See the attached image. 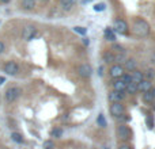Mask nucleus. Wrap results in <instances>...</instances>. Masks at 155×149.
Instances as JSON below:
<instances>
[{
    "instance_id": "obj_14",
    "label": "nucleus",
    "mask_w": 155,
    "mask_h": 149,
    "mask_svg": "<svg viewBox=\"0 0 155 149\" xmlns=\"http://www.w3.org/2000/svg\"><path fill=\"white\" fill-rule=\"evenodd\" d=\"M75 3L76 0H60V5H61V8L64 11H70L75 5Z\"/></svg>"
},
{
    "instance_id": "obj_1",
    "label": "nucleus",
    "mask_w": 155,
    "mask_h": 149,
    "mask_svg": "<svg viewBox=\"0 0 155 149\" xmlns=\"http://www.w3.org/2000/svg\"><path fill=\"white\" fill-rule=\"evenodd\" d=\"M134 33L137 35V37H147L150 34V24L147 23L143 19H136L134 22Z\"/></svg>"
},
{
    "instance_id": "obj_24",
    "label": "nucleus",
    "mask_w": 155,
    "mask_h": 149,
    "mask_svg": "<svg viewBox=\"0 0 155 149\" xmlns=\"http://www.w3.org/2000/svg\"><path fill=\"white\" fill-rule=\"evenodd\" d=\"M74 31H75V33H78V34H82V35H84L86 33H87V30H86L84 27L76 26V27H74Z\"/></svg>"
},
{
    "instance_id": "obj_10",
    "label": "nucleus",
    "mask_w": 155,
    "mask_h": 149,
    "mask_svg": "<svg viewBox=\"0 0 155 149\" xmlns=\"http://www.w3.org/2000/svg\"><path fill=\"white\" fill-rule=\"evenodd\" d=\"M117 134H118L120 138L125 140V138H129V136H131V130H129V128L127 125H121V126H118Z\"/></svg>"
},
{
    "instance_id": "obj_29",
    "label": "nucleus",
    "mask_w": 155,
    "mask_h": 149,
    "mask_svg": "<svg viewBox=\"0 0 155 149\" xmlns=\"http://www.w3.org/2000/svg\"><path fill=\"white\" fill-rule=\"evenodd\" d=\"M44 148H45V149H52V148H53V142H52V141H45Z\"/></svg>"
},
{
    "instance_id": "obj_17",
    "label": "nucleus",
    "mask_w": 155,
    "mask_h": 149,
    "mask_svg": "<svg viewBox=\"0 0 155 149\" xmlns=\"http://www.w3.org/2000/svg\"><path fill=\"white\" fill-rule=\"evenodd\" d=\"M104 35H105V40H107V41H114L116 40V35H114V31H113L112 29H105V31H104Z\"/></svg>"
},
{
    "instance_id": "obj_3",
    "label": "nucleus",
    "mask_w": 155,
    "mask_h": 149,
    "mask_svg": "<svg viewBox=\"0 0 155 149\" xmlns=\"http://www.w3.org/2000/svg\"><path fill=\"white\" fill-rule=\"evenodd\" d=\"M3 71L5 72V74H10V76H15V74L19 72V65L16 64L15 61H8V62H5V65H4V68H3Z\"/></svg>"
},
{
    "instance_id": "obj_28",
    "label": "nucleus",
    "mask_w": 155,
    "mask_h": 149,
    "mask_svg": "<svg viewBox=\"0 0 155 149\" xmlns=\"http://www.w3.org/2000/svg\"><path fill=\"white\" fill-rule=\"evenodd\" d=\"M113 50L118 52V53H125V50L123 49V46H120V45H114L113 46Z\"/></svg>"
},
{
    "instance_id": "obj_27",
    "label": "nucleus",
    "mask_w": 155,
    "mask_h": 149,
    "mask_svg": "<svg viewBox=\"0 0 155 149\" xmlns=\"http://www.w3.org/2000/svg\"><path fill=\"white\" fill-rule=\"evenodd\" d=\"M116 61H120V62H125V53H120L116 56Z\"/></svg>"
},
{
    "instance_id": "obj_8",
    "label": "nucleus",
    "mask_w": 155,
    "mask_h": 149,
    "mask_svg": "<svg viewBox=\"0 0 155 149\" xmlns=\"http://www.w3.org/2000/svg\"><path fill=\"white\" fill-rule=\"evenodd\" d=\"M107 99H109L112 103H121V100L124 99V92H118V91H112L107 95Z\"/></svg>"
},
{
    "instance_id": "obj_9",
    "label": "nucleus",
    "mask_w": 155,
    "mask_h": 149,
    "mask_svg": "<svg viewBox=\"0 0 155 149\" xmlns=\"http://www.w3.org/2000/svg\"><path fill=\"white\" fill-rule=\"evenodd\" d=\"M123 74H124V68L121 65H118V64L112 65V68H110V76L114 77V79H120Z\"/></svg>"
},
{
    "instance_id": "obj_7",
    "label": "nucleus",
    "mask_w": 155,
    "mask_h": 149,
    "mask_svg": "<svg viewBox=\"0 0 155 149\" xmlns=\"http://www.w3.org/2000/svg\"><path fill=\"white\" fill-rule=\"evenodd\" d=\"M78 73H79V76H82V77H90L91 73H93V68H91L88 64H82V65H79V68H78Z\"/></svg>"
},
{
    "instance_id": "obj_2",
    "label": "nucleus",
    "mask_w": 155,
    "mask_h": 149,
    "mask_svg": "<svg viewBox=\"0 0 155 149\" xmlns=\"http://www.w3.org/2000/svg\"><path fill=\"white\" fill-rule=\"evenodd\" d=\"M21 94H22V91H21V88H18V87L8 88V90L5 91V100H7L8 103H12V102H15L16 99L21 96Z\"/></svg>"
},
{
    "instance_id": "obj_32",
    "label": "nucleus",
    "mask_w": 155,
    "mask_h": 149,
    "mask_svg": "<svg viewBox=\"0 0 155 149\" xmlns=\"http://www.w3.org/2000/svg\"><path fill=\"white\" fill-rule=\"evenodd\" d=\"M118 149H132V148L129 147L128 144H121V145H120V148H118Z\"/></svg>"
},
{
    "instance_id": "obj_12",
    "label": "nucleus",
    "mask_w": 155,
    "mask_h": 149,
    "mask_svg": "<svg viewBox=\"0 0 155 149\" xmlns=\"http://www.w3.org/2000/svg\"><path fill=\"white\" fill-rule=\"evenodd\" d=\"M137 88H139V91H142V92H148V91H151V88H153V84H151L150 80H143V81H140L139 84H137Z\"/></svg>"
},
{
    "instance_id": "obj_22",
    "label": "nucleus",
    "mask_w": 155,
    "mask_h": 149,
    "mask_svg": "<svg viewBox=\"0 0 155 149\" xmlns=\"http://www.w3.org/2000/svg\"><path fill=\"white\" fill-rule=\"evenodd\" d=\"M154 99L155 98L153 96L151 91H148V92H144V95H143V100H144V102H153Z\"/></svg>"
},
{
    "instance_id": "obj_30",
    "label": "nucleus",
    "mask_w": 155,
    "mask_h": 149,
    "mask_svg": "<svg viewBox=\"0 0 155 149\" xmlns=\"http://www.w3.org/2000/svg\"><path fill=\"white\" fill-rule=\"evenodd\" d=\"M146 74H147L148 79H153V77L155 76V72H154V69H148V71H147V73H146Z\"/></svg>"
},
{
    "instance_id": "obj_6",
    "label": "nucleus",
    "mask_w": 155,
    "mask_h": 149,
    "mask_svg": "<svg viewBox=\"0 0 155 149\" xmlns=\"http://www.w3.org/2000/svg\"><path fill=\"white\" fill-rule=\"evenodd\" d=\"M124 111H125V109H124V106L121 103H112V106H110V114L113 117L120 118L124 114Z\"/></svg>"
},
{
    "instance_id": "obj_20",
    "label": "nucleus",
    "mask_w": 155,
    "mask_h": 149,
    "mask_svg": "<svg viewBox=\"0 0 155 149\" xmlns=\"http://www.w3.org/2000/svg\"><path fill=\"white\" fill-rule=\"evenodd\" d=\"M11 138H12V141L18 142V144H22V142H23V136H22L21 133H16V132L11 134Z\"/></svg>"
},
{
    "instance_id": "obj_33",
    "label": "nucleus",
    "mask_w": 155,
    "mask_h": 149,
    "mask_svg": "<svg viewBox=\"0 0 155 149\" xmlns=\"http://www.w3.org/2000/svg\"><path fill=\"white\" fill-rule=\"evenodd\" d=\"M5 81V79H4V77H3V76H0V84H3V83H4Z\"/></svg>"
},
{
    "instance_id": "obj_23",
    "label": "nucleus",
    "mask_w": 155,
    "mask_h": 149,
    "mask_svg": "<svg viewBox=\"0 0 155 149\" xmlns=\"http://www.w3.org/2000/svg\"><path fill=\"white\" fill-rule=\"evenodd\" d=\"M105 8H106V5H105L104 3H98V4L94 5V10H95L97 12H101V11H105Z\"/></svg>"
},
{
    "instance_id": "obj_18",
    "label": "nucleus",
    "mask_w": 155,
    "mask_h": 149,
    "mask_svg": "<svg viewBox=\"0 0 155 149\" xmlns=\"http://www.w3.org/2000/svg\"><path fill=\"white\" fill-rule=\"evenodd\" d=\"M125 69L128 71H136V61L134 59L125 60Z\"/></svg>"
},
{
    "instance_id": "obj_5",
    "label": "nucleus",
    "mask_w": 155,
    "mask_h": 149,
    "mask_svg": "<svg viewBox=\"0 0 155 149\" xmlns=\"http://www.w3.org/2000/svg\"><path fill=\"white\" fill-rule=\"evenodd\" d=\"M114 31L118 33V34H125V33L128 31V24H127V22L123 21V19L114 21Z\"/></svg>"
},
{
    "instance_id": "obj_31",
    "label": "nucleus",
    "mask_w": 155,
    "mask_h": 149,
    "mask_svg": "<svg viewBox=\"0 0 155 149\" xmlns=\"http://www.w3.org/2000/svg\"><path fill=\"white\" fill-rule=\"evenodd\" d=\"M4 50H5V45H4V42H3V41H0V54L4 53Z\"/></svg>"
},
{
    "instance_id": "obj_36",
    "label": "nucleus",
    "mask_w": 155,
    "mask_h": 149,
    "mask_svg": "<svg viewBox=\"0 0 155 149\" xmlns=\"http://www.w3.org/2000/svg\"><path fill=\"white\" fill-rule=\"evenodd\" d=\"M105 149H107V148H105Z\"/></svg>"
},
{
    "instance_id": "obj_19",
    "label": "nucleus",
    "mask_w": 155,
    "mask_h": 149,
    "mask_svg": "<svg viewBox=\"0 0 155 149\" xmlns=\"http://www.w3.org/2000/svg\"><path fill=\"white\" fill-rule=\"evenodd\" d=\"M125 91H127L128 94H136L137 91H139V88H137V84H136V83H129V84H127Z\"/></svg>"
},
{
    "instance_id": "obj_16",
    "label": "nucleus",
    "mask_w": 155,
    "mask_h": 149,
    "mask_svg": "<svg viewBox=\"0 0 155 149\" xmlns=\"http://www.w3.org/2000/svg\"><path fill=\"white\" fill-rule=\"evenodd\" d=\"M104 61L107 62V64H112L113 61H116V54L112 53V52H106V53H104Z\"/></svg>"
},
{
    "instance_id": "obj_25",
    "label": "nucleus",
    "mask_w": 155,
    "mask_h": 149,
    "mask_svg": "<svg viewBox=\"0 0 155 149\" xmlns=\"http://www.w3.org/2000/svg\"><path fill=\"white\" fill-rule=\"evenodd\" d=\"M61 134H63V130H61V129H59V128H56V129H53V130H52V136L56 137V138H59Z\"/></svg>"
},
{
    "instance_id": "obj_35",
    "label": "nucleus",
    "mask_w": 155,
    "mask_h": 149,
    "mask_svg": "<svg viewBox=\"0 0 155 149\" xmlns=\"http://www.w3.org/2000/svg\"><path fill=\"white\" fill-rule=\"evenodd\" d=\"M0 2H3V3H7V2H8V0H0Z\"/></svg>"
},
{
    "instance_id": "obj_11",
    "label": "nucleus",
    "mask_w": 155,
    "mask_h": 149,
    "mask_svg": "<svg viewBox=\"0 0 155 149\" xmlns=\"http://www.w3.org/2000/svg\"><path fill=\"white\" fill-rule=\"evenodd\" d=\"M113 91H118V92H125V88H127V84L123 81L121 79H116L113 81Z\"/></svg>"
},
{
    "instance_id": "obj_26",
    "label": "nucleus",
    "mask_w": 155,
    "mask_h": 149,
    "mask_svg": "<svg viewBox=\"0 0 155 149\" xmlns=\"http://www.w3.org/2000/svg\"><path fill=\"white\" fill-rule=\"evenodd\" d=\"M121 80H123L125 84H129V83H132V79H131V74H127L124 73L123 76H121Z\"/></svg>"
},
{
    "instance_id": "obj_34",
    "label": "nucleus",
    "mask_w": 155,
    "mask_h": 149,
    "mask_svg": "<svg viewBox=\"0 0 155 149\" xmlns=\"http://www.w3.org/2000/svg\"><path fill=\"white\" fill-rule=\"evenodd\" d=\"M151 94H153V96L155 98V87H154V88H151Z\"/></svg>"
},
{
    "instance_id": "obj_13",
    "label": "nucleus",
    "mask_w": 155,
    "mask_h": 149,
    "mask_svg": "<svg viewBox=\"0 0 155 149\" xmlns=\"http://www.w3.org/2000/svg\"><path fill=\"white\" fill-rule=\"evenodd\" d=\"M131 79H132V83L139 84L140 81L144 80V74H143V72H140V71H134V73L131 74Z\"/></svg>"
},
{
    "instance_id": "obj_4",
    "label": "nucleus",
    "mask_w": 155,
    "mask_h": 149,
    "mask_svg": "<svg viewBox=\"0 0 155 149\" xmlns=\"http://www.w3.org/2000/svg\"><path fill=\"white\" fill-rule=\"evenodd\" d=\"M37 35V29H35L34 26H26L23 29V31H22V38L23 40H26V41H30V40H33V38Z\"/></svg>"
},
{
    "instance_id": "obj_21",
    "label": "nucleus",
    "mask_w": 155,
    "mask_h": 149,
    "mask_svg": "<svg viewBox=\"0 0 155 149\" xmlns=\"http://www.w3.org/2000/svg\"><path fill=\"white\" fill-rule=\"evenodd\" d=\"M97 123H98L101 128H105V126H106V119H105L104 114H99L98 115V118H97Z\"/></svg>"
},
{
    "instance_id": "obj_15",
    "label": "nucleus",
    "mask_w": 155,
    "mask_h": 149,
    "mask_svg": "<svg viewBox=\"0 0 155 149\" xmlns=\"http://www.w3.org/2000/svg\"><path fill=\"white\" fill-rule=\"evenodd\" d=\"M22 7L27 11L34 10L35 7V0H22Z\"/></svg>"
}]
</instances>
